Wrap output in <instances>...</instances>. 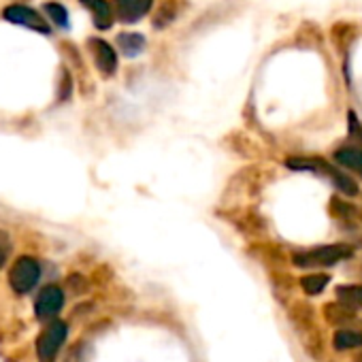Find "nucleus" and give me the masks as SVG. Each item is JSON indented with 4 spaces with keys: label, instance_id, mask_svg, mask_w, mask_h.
I'll return each mask as SVG.
<instances>
[{
    "label": "nucleus",
    "instance_id": "nucleus-1",
    "mask_svg": "<svg viewBox=\"0 0 362 362\" xmlns=\"http://www.w3.org/2000/svg\"><path fill=\"white\" fill-rule=\"evenodd\" d=\"M354 250L347 243H334V245H322V247H313L307 252H298L294 254V264L300 269H322V267H332L345 258H351Z\"/></svg>",
    "mask_w": 362,
    "mask_h": 362
},
{
    "label": "nucleus",
    "instance_id": "nucleus-2",
    "mask_svg": "<svg viewBox=\"0 0 362 362\" xmlns=\"http://www.w3.org/2000/svg\"><path fill=\"white\" fill-rule=\"evenodd\" d=\"M41 277V267L39 262L33 258V256H22L16 260V264L11 267V273H9V284L13 288V292L18 294H28L37 281Z\"/></svg>",
    "mask_w": 362,
    "mask_h": 362
},
{
    "label": "nucleus",
    "instance_id": "nucleus-3",
    "mask_svg": "<svg viewBox=\"0 0 362 362\" xmlns=\"http://www.w3.org/2000/svg\"><path fill=\"white\" fill-rule=\"evenodd\" d=\"M66 332H69V328H66V324L62 320H54L41 332V337L37 341V351H39V358L43 362H52L56 358L58 349L62 347V343L66 339Z\"/></svg>",
    "mask_w": 362,
    "mask_h": 362
},
{
    "label": "nucleus",
    "instance_id": "nucleus-4",
    "mask_svg": "<svg viewBox=\"0 0 362 362\" xmlns=\"http://www.w3.org/2000/svg\"><path fill=\"white\" fill-rule=\"evenodd\" d=\"M3 16H5L7 22L26 26V28L37 30V33H41V35H49V33H52V28H49V24L45 22V18H43L39 11H35L33 7H26V5H11V7L5 9Z\"/></svg>",
    "mask_w": 362,
    "mask_h": 362
},
{
    "label": "nucleus",
    "instance_id": "nucleus-5",
    "mask_svg": "<svg viewBox=\"0 0 362 362\" xmlns=\"http://www.w3.org/2000/svg\"><path fill=\"white\" fill-rule=\"evenodd\" d=\"M64 307V292L58 286H47L41 290L35 303V313L39 320H52Z\"/></svg>",
    "mask_w": 362,
    "mask_h": 362
},
{
    "label": "nucleus",
    "instance_id": "nucleus-6",
    "mask_svg": "<svg viewBox=\"0 0 362 362\" xmlns=\"http://www.w3.org/2000/svg\"><path fill=\"white\" fill-rule=\"evenodd\" d=\"M153 0H113V13L124 24H134L147 16Z\"/></svg>",
    "mask_w": 362,
    "mask_h": 362
},
{
    "label": "nucleus",
    "instance_id": "nucleus-7",
    "mask_svg": "<svg viewBox=\"0 0 362 362\" xmlns=\"http://www.w3.org/2000/svg\"><path fill=\"white\" fill-rule=\"evenodd\" d=\"M90 49H92V56H94V62L98 66V71L103 75H113L115 69H117V56H115V49L103 41V39H90Z\"/></svg>",
    "mask_w": 362,
    "mask_h": 362
},
{
    "label": "nucleus",
    "instance_id": "nucleus-8",
    "mask_svg": "<svg viewBox=\"0 0 362 362\" xmlns=\"http://www.w3.org/2000/svg\"><path fill=\"white\" fill-rule=\"evenodd\" d=\"M79 3L92 13V20L98 30H109L113 24V9L107 0H79Z\"/></svg>",
    "mask_w": 362,
    "mask_h": 362
},
{
    "label": "nucleus",
    "instance_id": "nucleus-9",
    "mask_svg": "<svg viewBox=\"0 0 362 362\" xmlns=\"http://www.w3.org/2000/svg\"><path fill=\"white\" fill-rule=\"evenodd\" d=\"M337 164H341L347 170H354L362 177V151L354 149V147H343L334 153Z\"/></svg>",
    "mask_w": 362,
    "mask_h": 362
},
{
    "label": "nucleus",
    "instance_id": "nucleus-10",
    "mask_svg": "<svg viewBox=\"0 0 362 362\" xmlns=\"http://www.w3.org/2000/svg\"><path fill=\"white\" fill-rule=\"evenodd\" d=\"M117 45H119L124 56L132 58V56H139L145 49V37L136 35V33H122L117 37Z\"/></svg>",
    "mask_w": 362,
    "mask_h": 362
},
{
    "label": "nucleus",
    "instance_id": "nucleus-11",
    "mask_svg": "<svg viewBox=\"0 0 362 362\" xmlns=\"http://www.w3.org/2000/svg\"><path fill=\"white\" fill-rule=\"evenodd\" d=\"M339 305L347 309H362V286H339L337 288Z\"/></svg>",
    "mask_w": 362,
    "mask_h": 362
},
{
    "label": "nucleus",
    "instance_id": "nucleus-12",
    "mask_svg": "<svg viewBox=\"0 0 362 362\" xmlns=\"http://www.w3.org/2000/svg\"><path fill=\"white\" fill-rule=\"evenodd\" d=\"M332 345L334 349H356L362 345V332L358 330H351V328H343V330H337L334 337H332Z\"/></svg>",
    "mask_w": 362,
    "mask_h": 362
},
{
    "label": "nucleus",
    "instance_id": "nucleus-13",
    "mask_svg": "<svg viewBox=\"0 0 362 362\" xmlns=\"http://www.w3.org/2000/svg\"><path fill=\"white\" fill-rule=\"evenodd\" d=\"M330 277L324 275V273H311V275H305L300 279V286L307 294H320L326 286H328Z\"/></svg>",
    "mask_w": 362,
    "mask_h": 362
},
{
    "label": "nucleus",
    "instance_id": "nucleus-14",
    "mask_svg": "<svg viewBox=\"0 0 362 362\" xmlns=\"http://www.w3.org/2000/svg\"><path fill=\"white\" fill-rule=\"evenodd\" d=\"M43 11L47 13V18L60 26V28H69V11L60 5V3H45Z\"/></svg>",
    "mask_w": 362,
    "mask_h": 362
},
{
    "label": "nucleus",
    "instance_id": "nucleus-15",
    "mask_svg": "<svg viewBox=\"0 0 362 362\" xmlns=\"http://www.w3.org/2000/svg\"><path fill=\"white\" fill-rule=\"evenodd\" d=\"M175 11V5H173V0H166V3L162 5V9L158 11V16H156V20H153V26H166V24H170L173 22V18H175V13H168V11Z\"/></svg>",
    "mask_w": 362,
    "mask_h": 362
},
{
    "label": "nucleus",
    "instance_id": "nucleus-16",
    "mask_svg": "<svg viewBox=\"0 0 362 362\" xmlns=\"http://www.w3.org/2000/svg\"><path fill=\"white\" fill-rule=\"evenodd\" d=\"M11 252V241H9V235L0 230V269L7 262V256Z\"/></svg>",
    "mask_w": 362,
    "mask_h": 362
},
{
    "label": "nucleus",
    "instance_id": "nucleus-17",
    "mask_svg": "<svg viewBox=\"0 0 362 362\" xmlns=\"http://www.w3.org/2000/svg\"><path fill=\"white\" fill-rule=\"evenodd\" d=\"M71 94V77L66 71H62V81H60V100H66Z\"/></svg>",
    "mask_w": 362,
    "mask_h": 362
},
{
    "label": "nucleus",
    "instance_id": "nucleus-18",
    "mask_svg": "<svg viewBox=\"0 0 362 362\" xmlns=\"http://www.w3.org/2000/svg\"><path fill=\"white\" fill-rule=\"evenodd\" d=\"M356 360H358V362H362V354H360V356H358V358H356Z\"/></svg>",
    "mask_w": 362,
    "mask_h": 362
}]
</instances>
